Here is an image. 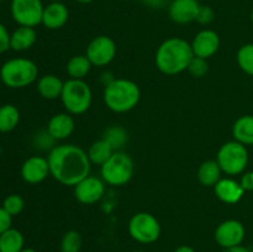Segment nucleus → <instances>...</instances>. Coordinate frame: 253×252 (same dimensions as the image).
I'll return each mask as SVG.
<instances>
[{
    "mask_svg": "<svg viewBox=\"0 0 253 252\" xmlns=\"http://www.w3.org/2000/svg\"><path fill=\"white\" fill-rule=\"evenodd\" d=\"M49 174L58 183L74 187L90 174L91 162L88 153L76 145H58L48 153Z\"/></svg>",
    "mask_w": 253,
    "mask_h": 252,
    "instance_id": "obj_1",
    "label": "nucleus"
},
{
    "mask_svg": "<svg viewBox=\"0 0 253 252\" xmlns=\"http://www.w3.org/2000/svg\"><path fill=\"white\" fill-rule=\"evenodd\" d=\"M194 57L192 44L180 37H170L163 41L156 51V67L167 76H177L187 71Z\"/></svg>",
    "mask_w": 253,
    "mask_h": 252,
    "instance_id": "obj_2",
    "label": "nucleus"
},
{
    "mask_svg": "<svg viewBox=\"0 0 253 252\" xmlns=\"http://www.w3.org/2000/svg\"><path fill=\"white\" fill-rule=\"evenodd\" d=\"M103 98L109 110L124 114L137 106L141 99V90L135 82L125 78H116L106 84Z\"/></svg>",
    "mask_w": 253,
    "mask_h": 252,
    "instance_id": "obj_3",
    "label": "nucleus"
},
{
    "mask_svg": "<svg viewBox=\"0 0 253 252\" xmlns=\"http://www.w3.org/2000/svg\"><path fill=\"white\" fill-rule=\"evenodd\" d=\"M39 78V67L34 61L24 57L11 58L0 68V79L11 89H21L31 85Z\"/></svg>",
    "mask_w": 253,
    "mask_h": 252,
    "instance_id": "obj_4",
    "label": "nucleus"
},
{
    "mask_svg": "<svg viewBox=\"0 0 253 252\" xmlns=\"http://www.w3.org/2000/svg\"><path fill=\"white\" fill-rule=\"evenodd\" d=\"M67 113L82 115L86 113L93 103V91L84 79H71L64 82L61 98Z\"/></svg>",
    "mask_w": 253,
    "mask_h": 252,
    "instance_id": "obj_5",
    "label": "nucleus"
},
{
    "mask_svg": "<svg viewBox=\"0 0 253 252\" xmlns=\"http://www.w3.org/2000/svg\"><path fill=\"white\" fill-rule=\"evenodd\" d=\"M135 163L127 153L115 151L114 155L100 166L101 179L111 187H121L132 179Z\"/></svg>",
    "mask_w": 253,
    "mask_h": 252,
    "instance_id": "obj_6",
    "label": "nucleus"
},
{
    "mask_svg": "<svg viewBox=\"0 0 253 252\" xmlns=\"http://www.w3.org/2000/svg\"><path fill=\"white\" fill-rule=\"evenodd\" d=\"M249 160L247 146L242 145L236 140L224 143L216 155V162L219 163L222 173L227 175L242 174L249 165Z\"/></svg>",
    "mask_w": 253,
    "mask_h": 252,
    "instance_id": "obj_7",
    "label": "nucleus"
},
{
    "mask_svg": "<svg viewBox=\"0 0 253 252\" xmlns=\"http://www.w3.org/2000/svg\"><path fill=\"white\" fill-rule=\"evenodd\" d=\"M127 230L130 236L136 242L142 245H150L157 241L162 232L160 221L155 215L147 211L136 212L128 221Z\"/></svg>",
    "mask_w": 253,
    "mask_h": 252,
    "instance_id": "obj_8",
    "label": "nucleus"
},
{
    "mask_svg": "<svg viewBox=\"0 0 253 252\" xmlns=\"http://www.w3.org/2000/svg\"><path fill=\"white\" fill-rule=\"evenodd\" d=\"M10 12L19 26L36 27L42 24L44 5L42 0H10Z\"/></svg>",
    "mask_w": 253,
    "mask_h": 252,
    "instance_id": "obj_9",
    "label": "nucleus"
},
{
    "mask_svg": "<svg viewBox=\"0 0 253 252\" xmlns=\"http://www.w3.org/2000/svg\"><path fill=\"white\" fill-rule=\"evenodd\" d=\"M118 47L111 37L101 35L91 40L86 47L85 56L95 67H105L116 57Z\"/></svg>",
    "mask_w": 253,
    "mask_h": 252,
    "instance_id": "obj_10",
    "label": "nucleus"
},
{
    "mask_svg": "<svg viewBox=\"0 0 253 252\" xmlns=\"http://www.w3.org/2000/svg\"><path fill=\"white\" fill-rule=\"evenodd\" d=\"M246 237V229L241 221L235 219L225 220L216 227L214 239L216 244L222 249L242 245Z\"/></svg>",
    "mask_w": 253,
    "mask_h": 252,
    "instance_id": "obj_11",
    "label": "nucleus"
},
{
    "mask_svg": "<svg viewBox=\"0 0 253 252\" xmlns=\"http://www.w3.org/2000/svg\"><path fill=\"white\" fill-rule=\"evenodd\" d=\"M105 184L106 183L101 178L89 174L74 185V197L82 204H95L105 194Z\"/></svg>",
    "mask_w": 253,
    "mask_h": 252,
    "instance_id": "obj_12",
    "label": "nucleus"
},
{
    "mask_svg": "<svg viewBox=\"0 0 253 252\" xmlns=\"http://www.w3.org/2000/svg\"><path fill=\"white\" fill-rule=\"evenodd\" d=\"M192 49L194 56L209 59L220 48V37L214 30L205 29L198 32L192 41Z\"/></svg>",
    "mask_w": 253,
    "mask_h": 252,
    "instance_id": "obj_13",
    "label": "nucleus"
},
{
    "mask_svg": "<svg viewBox=\"0 0 253 252\" xmlns=\"http://www.w3.org/2000/svg\"><path fill=\"white\" fill-rule=\"evenodd\" d=\"M21 178L29 184H39L49 174L48 160L42 156H31L21 166Z\"/></svg>",
    "mask_w": 253,
    "mask_h": 252,
    "instance_id": "obj_14",
    "label": "nucleus"
},
{
    "mask_svg": "<svg viewBox=\"0 0 253 252\" xmlns=\"http://www.w3.org/2000/svg\"><path fill=\"white\" fill-rule=\"evenodd\" d=\"M199 9V0H172L168 7V14L173 22L185 25L197 21Z\"/></svg>",
    "mask_w": 253,
    "mask_h": 252,
    "instance_id": "obj_15",
    "label": "nucleus"
},
{
    "mask_svg": "<svg viewBox=\"0 0 253 252\" xmlns=\"http://www.w3.org/2000/svg\"><path fill=\"white\" fill-rule=\"evenodd\" d=\"M69 10L63 1H53L44 5L42 25L48 30L62 29L68 22Z\"/></svg>",
    "mask_w": 253,
    "mask_h": 252,
    "instance_id": "obj_16",
    "label": "nucleus"
},
{
    "mask_svg": "<svg viewBox=\"0 0 253 252\" xmlns=\"http://www.w3.org/2000/svg\"><path fill=\"white\" fill-rule=\"evenodd\" d=\"M214 192L217 199L225 204H236L242 199L245 194V190L240 182L229 177L221 178L214 185Z\"/></svg>",
    "mask_w": 253,
    "mask_h": 252,
    "instance_id": "obj_17",
    "label": "nucleus"
},
{
    "mask_svg": "<svg viewBox=\"0 0 253 252\" xmlns=\"http://www.w3.org/2000/svg\"><path fill=\"white\" fill-rule=\"evenodd\" d=\"M76 128L73 116L69 113H59L52 116L47 125V132L54 140H66L73 133Z\"/></svg>",
    "mask_w": 253,
    "mask_h": 252,
    "instance_id": "obj_18",
    "label": "nucleus"
},
{
    "mask_svg": "<svg viewBox=\"0 0 253 252\" xmlns=\"http://www.w3.org/2000/svg\"><path fill=\"white\" fill-rule=\"evenodd\" d=\"M37 41V34L35 27L19 26L10 36V49L16 52H24L31 48Z\"/></svg>",
    "mask_w": 253,
    "mask_h": 252,
    "instance_id": "obj_19",
    "label": "nucleus"
},
{
    "mask_svg": "<svg viewBox=\"0 0 253 252\" xmlns=\"http://www.w3.org/2000/svg\"><path fill=\"white\" fill-rule=\"evenodd\" d=\"M64 82L54 74H46L37 81V91L47 100H54L61 98Z\"/></svg>",
    "mask_w": 253,
    "mask_h": 252,
    "instance_id": "obj_20",
    "label": "nucleus"
},
{
    "mask_svg": "<svg viewBox=\"0 0 253 252\" xmlns=\"http://www.w3.org/2000/svg\"><path fill=\"white\" fill-rule=\"evenodd\" d=\"M234 140L245 146H253V115H244L232 126Z\"/></svg>",
    "mask_w": 253,
    "mask_h": 252,
    "instance_id": "obj_21",
    "label": "nucleus"
},
{
    "mask_svg": "<svg viewBox=\"0 0 253 252\" xmlns=\"http://www.w3.org/2000/svg\"><path fill=\"white\" fill-rule=\"evenodd\" d=\"M222 170L216 160L205 161L198 169V180L204 187H214L221 179Z\"/></svg>",
    "mask_w": 253,
    "mask_h": 252,
    "instance_id": "obj_22",
    "label": "nucleus"
},
{
    "mask_svg": "<svg viewBox=\"0 0 253 252\" xmlns=\"http://www.w3.org/2000/svg\"><path fill=\"white\" fill-rule=\"evenodd\" d=\"M25 249V237L20 230L10 227L0 235V252H21Z\"/></svg>",
    "mask_w": 253,
    "mask_h": 252,
    "instance_id": "obj_23",
    "label": "nucleus"
},
{
    "mask_svg": "<svg viewBox=\"0 0 253 252\" xmlns=\"http://www.w3.org/2000/svg\"><path fill=\"white\" fill-rule=\"evenodd\" d=\"M114 152H115V150L111 147L110 143L104 138H100V140H96L95 142L91 143L86 153H88L91 165L103 166L114 155Z\"/></svg>",
    "mask_w": 253,
    "mask_h": 252,
    "instance_id": "obj_24",
    "label": "nucleus"
},
{
    "mask_svg": "<svg viewBox=\"0 0 253 252\" xmlns=\"http://www.w3.org/2000/svg\"><path fill=\"white\" fill-rule=\"evenodd\" d=\"M91 62L85 54L73 56L66 66V71L71 79H84L91 71Z\"/></svg>",
    "mask_w": 253,
    "mask_h": 252,
    "instance_id": "obj_25",
    "label": "nucleus"
},
{
    "mask_svg": "<svg viewBox=\"0 0 253 252\" xmlns=\"http://www.w3.org/2000/svg\"><path fill=\"white\" fill-rule=\"evenodd\" d=\"M20 123V111L12 104L0 106V132L6 133L15 130Z\"/></svg>",
    "mask_w": 253,
    "mask_h": 252,
    "instance_id": "obj_26",
    "label": "nucleus"
},
{
    "mask_svg": "<svg viewBox=\"0 0 253 252\" xmlns=\"http://www.w3.org/2000/svg\"><path fill=\"white\" fill-rule=\"evenodd\" d=\"M103 138L110 143L114 150L119 151L126 145V142L128 140V135L125 128L121 127V126L114 125L104 131Z\"/></svg>",
    "mask_w": 253,
    "mask_h": 252,
    "instance_id": "obj_27",
    "label": "nucleus"
},
{
    "mask_svg": "<svg viewBox=\"0 0 253 252\" xmlns=\"http://www.w3.org/2000/svg\"><path fill=\"white\" fill-rule=\"evenodd\" d=\"M236 61L245 73L253 77V43L244 44L237 51Z\"/></svg>",
    "mask_w": 253,
    "mask_h": 252,
    "instance_id": "obj_28",
    "label": "nucleus"
},
{
    "mask_svg": "<svg viewBox=\"0 0 253 252\" xmlns=\"http://www.w3.org/2000/svg\"><path fill=\"white\" fill-rule=\"evenodd\" d=\"M83 239L82 235L76 230H69L62 236L61 252H81Z\"/></svg>",
    "mask_w": 253,
    "mask_h": 252,
    "instance_id": "obj_29",
    "label": "nucleus"
},
{
    "mask_svg": "<svg viewBox=\"0 0 253 252\" xmlns=\"http://www.w3.org/2000/svg\"><path fill=\"white\" fill-rule=\"evenodd\" d=\"M2 208L11 215L12 217L21 214L25 208V200L19 194H9L2 202Z\"/></svg>",
    "mask_w": 253,
    "mask_h": 252,
    "instance_id": "obj_30",
    "label": "nucleus"
},
{
    "mask_svg": "<svg viewBox=\"0 0 253 252\" xmlns=\"http://www.w3.org/2000/svg\"><path fill=\"white\" fill-rule=\"evenodd\" d=\"M187 71L189 72L193 77H195V78H203V77L208 73V71H209L208 59L194 56L192 58V61H190Z\"/></svg>",
    "mask_w": 253,
    "mask_h": 252,
    "instance_id": "obj_31",
    "label": "nucleus"
},
{
    "mask_svg": "<svg viewBox=\"0 0 253 252\" xmlns=\"http://www.w3.org/2000/svg\"><path fill=\"white\" fill-rule=\"evenodd\" d=\"M215 20V11L212 7L207 5H200L199 12L197 16V22L200 25H209Z\"/></svg>",
    "mask_w": 253,
    "mask_h": 252,
    "instance_id": "obj_32",
    "label": "nucleus"
},
{
    "mask_svg": "<svg viewBox=\"0 0 253 252\" xmlns=\"http://www.w3.org/2000/svg\"><path fill=\"white\" fill-rule=\"evenodd\" d=\"M10 36L11 34L4 24L0 22V54L5 53L10 49Z\"/></svg>",
    "mask_w": 253,
    "mask_h": 252,
    "instance_id": "obj_33",
    "label": "nucleus"
},
{
    "mask_svg": "<svg viewBox=\"0 0 253 252\" xmlns=\"http://www.w3.org/2000/svg\"><path fill=\"white\" fill-rule=\"evenodd\" d=\"M12 225V216L4 209L0 207V235L9 230Z\"/></svg>",
    "mask_w": 253,
    "mask_h": 252,
    "instance_id": "obj_34",
    "label": "nucleus"
},
{
    "mask_svg": "<svg viewBox=\"0 0 253 252\" xmlns=\"http://www.w3.org/2000/svg\"><path fill=\"white\" fill-rule=\"evenodd\" d=\"M240 184L244 188L245 192H252L253 190V170L244 172L240 179Z\"/></svg>",
    "mask_w": 253,
    "mask_h": 252,
    "instance_id": "obj_35",
    "label": "nucleus"
},
{
    "mask_svg": "<svg viewBox=\"0 0 253 252\" xmlns=\"http://www.w3.org/2000/svg\"><path fill=\"white\" fill-rule=\"evenodd\" d=\"M142 1L147 6L152 7V9H157V7H161L165 5L166 0H142Z\"/></svg>",
    "mask_w": 253,
    "mask_h": 252,
    "instance_id": "obj_36",
    "label": "nucleus"
},
{
    "mask_svg": "<svg viewBox=\"0 0 253 252\" xmlns=\"http://www.w3.org/2000/svg\"><path fill=\"white\" fill-rule=\"evenodd\" d=\"M222 252H251L247 247H245L244 245H239V246L234 247H227V249L222 250Z\"/></svg>",
    "mask_w": 253,
    "mask_h": 252,
    "instance_id": "obj_37",
    "label": "nucleus"
},
{
    "mask_svg": "<svg viewBox=\"0 0 253 252\" xmlns=\"http://www.w3.org/2000/svg\"><path fill=\"white\" fill-rule=\"evenodd\" d=\"M173 252H197V251H195L192 246H189V245H182V246H178Z\"/></svg>",
    "mask_w": 253,
    "mask_h": 252,
    "instance_id": "obj_38",
    "label": "nucleus"
},
{
    "mask_svg": "<svg viewBox=\"0 0 253 252\" xmlns=\"http://www.w3.org/2000/svg\"><path fill=\"white\" fill-rule=\"evenodd\" d=\"M77 2H79V4H90V2L95 1V0H76Z\"/></svg>",
    "mask_w": 253,
    "mask_h": 252,
    "instance_id": "obj_39",
    "label": "nucleus"
},
{
    "mask_svg": "<svg viewBox=\"0 0 253 252\" xmlns=\"http://www.w3.org/2000/svg\"><path fill=\"white\" fill-rule=\"evenodd\" d=\"M21 252H37L35 249H31V247H25Z\"/></svg>",
    "mask_w": 253,
    "mask_h": 252,
    "instance_id": "obj_40",
    "label": "nucleus"
},
{
    "mask_svg": "<svg viewBox=\"0 0 253 252\" xmlns=\"http://www.w3.org/2000/svg\"><path fill=\"white\" fill-rule=\"evenodd\" d=\"M49 2H53V1H64V0H48Z\"/></svg>",
    "mask_w": 253,
    "mask_h": 252,
    "instance_id": "obj_41",
    "label": "nucleus"
},
{
    "mask_svg": "<svg viewBox=\"0 0 253 252\" xmlns=\"http://www.w3.org/2000/svg\"><path fill=\"white\" fill-rule=\"evenodd\" d=\"M2 155V148H1V145H0V157H1Z\"/></svg>",
    "mask_w": 253,
    "mask_h": 252,
    "instance_id": "obj_42",
    "label": "nucleus"
},
{
    "mask_svg": "<svg viewBox=\"0 0 253 252\" xmlns=\"http://www.w3.org/2000/svg\"><path fill=\"white\" fill-rule=\"evenodd\" d=\"M251 21L253 22V10L251 11Z\"/></svg>",
    "mask_w": 253,
    "mask_h": 252,
    "instance_id": "obj_43",
    "label": "nucleus"
},
{
    "mask_svg": "<svg viewBox=\"0 0 253 252\" xmlns=\"http://www.w3.org/2000/svg\"><path fill=\"white\" fill-rule=\"evenodd\" d=\"M133 252H145V251H141V250H136V251H133Z\"/></svg>",
    "mask_w": 253,
    "mask_h": 252,
    "instance_id": "obj_44",
    "label": "nucleus"
},
{
    "mask_svg": "<svg viewBox=\"0 0 253 252\" xmlns=\"http://www.w3.org/2000/svg\"><path fill=\"white\" fill-rule=\"evenodd\" d=\"M123 1H133V0H123Z\"/></svg>",
    "mask_w": 253,
    "mask_h": 252,
    "instance_id": "obj_45",
    "label": "nucleus"
},
{
    "mask_svg": "<svg viewBox=\"0 0 253 252\" xmlns=\"http://www.w3.org/2000/svg\"><path fill=\"white\" fill-rule=\"evenodd\" d=\"M1 1H7V0H0V2H1Z\"/></svg>",
    "mask_w": 253,
    "mask_h": 252,
    "instance_id": "obj_46",
    "label": "nucleus"
},
{
    "mask_svg": "<svg viewBox=\"0 0 253 252\" xmlns=\"http://www.w3.org/2000/svg\"><path fill=\"white\" fill-rule=\"evenodd\" d=\"M251 252H253V251H251Z\"/></svg>",
    "mask_w": 253,
    "mask_h": 252,
    "instance_id": "obj_47",
    "label": "nucleus"
},
{
    "mask_svg": "<svg viewBox=\"0 0 253 252\" xmlns=\"http://www.w3.org/2000/svg\"><path fill=\"white\" fill-rule=\"evenodd\" d=\"M252 84H253V83H252Z\"/></svg>",
    "mask_w": 253,
    "mask_h": 252,
    "instance_id": "obj_48",
    "label": "nucleus"
}]
</instances>
